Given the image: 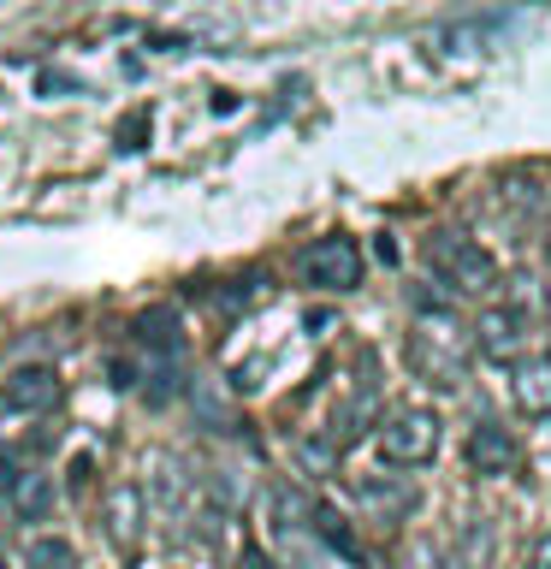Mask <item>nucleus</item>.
<instances>
[{"instance_id":"14","label":"nucleus","mask_w":551,"mask_h":569,"mask_svg":"<svg viewBox=\"0 0 551 569\" xmlns=\"http://www.w3.org/2000/svg\"><path fill=\"white\" fill-rule=\"evenodd\" d=\"M30 569H78V551H71V540H30Z\"/></svg>"},{"instance_id":"21","label":"nucleus","mask_w":551,"mask_h":569,"mask_svg":"<svg viewBox=\"0 0 551 569\" xmlns=\"http://www.w3.org/2000/svg\"><path fill=\"white\" fill-rule=\"evenodd\" d=\"M492 569H498V563H492Z\"/></svg>"},{"instance_id":"5","label":"nucleus","mask_w":551,"mask_h":569,"mask_svg":"<svg viewBox=\"0 0 551 569\" xmlns=\"http://www.w3.org/2000/svg\"><path fill=\"white\" fill-rule=\"evenodd\" d=\"M142 522H149V498H142L137 480H119V487H107V498H101V533H107V546H113L119 558H137Z\"/></svg>"},{"instance_id":"2","label":"nucleus","mask_w":551,"mask_h":569,"mask_svg":"<svg viewBox=\"0 0 551 569\" xmlns=\"http://www.w3.org/2000/svg\"><path fill=\"white\" fill-rule=\"evenodd\" d=\"M439 416L427 403H398L391 416L380 421V433H373V445H380L385 462H398V469H421V462L439 457Z\"/></svg>"},{"instance_id":"18","label":"nucleus","mask_w":551,"mask_h":569,"mask_svg":"<svg viewBox=\"0 0 551 569\" xmlns=\"http://www.w3.org/2000/svg\"><path fill=\"white\" fill-rule=\"evenodd\" d=\"M231 569H273V563H267V558H261V551H256V546H243V551H238V558H231Z\"/></svg>"},{"instance_id":"13","label":"nucleus","mask_w":551,"mask_h":569,"mask_svg":"<svg viewBox=\"0 0 551 569\" xmlns=\"http://www.w3.org/2000/svg\"><path fill=\"white\" fill-rule=\"evenodd\" d=\"M314 528H320V540H327L332 551H344V558H362V540H355V533L344 528V516H338L332 505L314 510Z\"/></svg>"},{"instance_id":"4","label":"nucleus","mask_w":551,"mask_h":569,"mask_svg":"<svg viewBox=\"0 0 551 569\" xmlns=\"http://www.w3.org/2000/svg\"><path fill=\"white\" fill-rule=\"evenodd\" d=\"M409 368H415L427 386H439V391H457L462 380H469L457 338L444 327H415V332H409Z\"/></svg>"},{"instance_id":"20","label":"nucleus","mask_w":551,"mask_h":569,"mask_svg":"<svg viewBox=\"0 0 551 569\" xmlns=\"http://www.w3.org/2000/svg\"><path fill=\"white\" fill-rule=\"evenodd\" d=\"M0 569H12V563H7V551H0Z\"/></svg>"},{"instance_id":"11","label":"nucleus","mask_w":551,"mask_h":569,"mask_svg":"<svg viewBox=\"0 0 551 569\" xmlns=\"http://www.w3.org/2000/svg\"><path fill=\"white\" fill-rule=\"evenodd\" d=\"M474 332H480V350H487L492 362H504V356L522 350V315L515 309H487Z\"/></svg>"},{"instance_id":"16","label":"nucleus","mask_w":551,"mask_h":569,"mask_svg":"<svg viewBox=\"0 0 551 569\" xmlns=\"http://www.w3.org/2000/svg\"><path fill=\"white\" fill-rule=\"evenodd\" d=\"M398 569H444V558H439V546L427 540V533H415V540L398 551Z\"/></svg>"},{"instance_id":"12","label":"nucleus","mask_w":551,"mask_h":569,"mask_svg":"<svg viewBox=\"0 0 551 569\" xmlns=\"http://www.w3.org/2000/svg\"><path fill=\"white\" fill-rule=\"evenodd\" d=\"M137 338L149 356H184V338H178V315L172 309H149L137 320Z\"/></svg>"},{"instance_id":"3","label":"nucleus","mask_w":551,"mask_h":569,"mask_svg":"<svg viewBox=\"0 0 551 569\" xmlns=\"http://www.w3.org/2000/svg\"><path fill=\"white\" fill-rule=\"evenodd\" d=\"M297 273L309 284H320V291H355V284H362V249H355V238H344V231H332V238H314L302 249Z\"/></svg>"},{"instance_id":"1","label":"nucleus","mask_w":551,"mask_h":569,"mask_svg":"<svg viewBox=\"0 0 551 569\" xmlns=\"http://www.w3.org/2000/svg\"><path fill=\"white\" fill-rule=\"evenodd\" d=\"M427 267L462 297H487L498 284V261L474 238H462V231H433L427 238Z\"/></svg>"},{"instance_id":"10","label":"nucleus","mask_w":551,"mask_h":569,"mask_svg":"<svg viewBox=\"0 0 551 569\" xmlns=\"http://www.w3.org/2000/svg\"><path fill=\"white\" fill-rule=\"evenodd\" d=\"M7 505H12V516H18V522H42V516L53 510V475L18 469L12 492H7Z\"/></svg>"},{"instance_id":"15","label":"nucleus","mask_w":551,"mask_h":569,"mask_svg":"<svg viewBox=\"0 0 551 569\" xmlns=\"http://www.w3.org/2000/svg\"><path fill=\"white\" fill-rule=\"evenodd\" d=\"M149 131H154V119H149V107H131V113L119 119V149H142V142H149Z\"/></svg>"},{"instance_id":"6","label":"nucleus","mask_w":551,"mask_h":569,"mask_svg":"<svg viewBox=\"0 0 551 569\" xmlns=\"http://www.w3.org/2000/svg\"><path fill=\"white\" fill-rule=\"evenodd\" d=\"M462 457H469V469L474 475H510L515 469V439H510V427H498V421H480L469 445H462Z\"/></svg>"},{"instance_id":"9","label":"nucleus","mask_w":551,"mask_h":569,"mask_svg":"<svg viewBox=\"0 0 551 569\" xmlns=\"http://www.w3.org/2000/svg\"><path fill=\"white\" fill-rule=\"evenodd\" d=\"M510 398L522 416H551V356H533V362H515L510 373Z\"/></svg>"},{"instance_id":"19","label":"nucleus","mask_w":551,"mask_h":569,"mask_svg":"<svg viewBox=\"0 0 551 569\" xmlns=\"http://www.w3.org/2000/svg\"><path fill=\"white\" fill-rule=\"evenodd\" d=\"M533 569H551V533H545L540 546H533Z\"/></svg>"},{"instance_id":"8","label":"nucleus","mask_w":551,"mask_h":569,"mask_svg":"<svg viewBox=\"0 0 551 569\" xmlns=\"http://www.w3.org/2000/svg\"><path fill=\"white\" fill-rule=\"evenodd\" d=\"M142 498L160 505L167 516H178V510L190 505V475H184V462H178L172 451H154L149 457V492H142Z\"/></svg>"},{"instance_id":"17","label":"nucleus","mask_w":551,"mask_h":569,"mask_svg":"<svg viewBox=\"0 0 551 569\" xmlns=\"http://www.w3.org/2000/svg\"><path fill=\"white\" fill-rule=\"evenodd\" d=\"M12 480H18V457L7 451V445H0V498L12 492Z\"/></svg>"},{"instance_id":"7","label":"nucleus","mask_w":551,"mask_h":569,"mask_svg":"<svg viewBox=\"0 0 551 569\" xmlns=\"http://www.w3.org/2000/svg\"><path fill=\"white\" fill-rule=\"evenodd\" d=\"M0 398H7V409H24V416L53 409V403H60V373H53V368H18V373H7Z\"/></svg>"}]
</instances>
